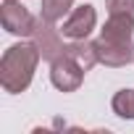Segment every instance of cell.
<instances>
[{
  "instance_id": "obj_8",
  "label": "cell",
  "mask_w": 134,
  "mask_h": 134,
  "mask_svg": "<svg viewBox=\"0 0 134 134\" xmlns=\"http://www.w3.org/2000/svg\"><path fill=\"white\" fill-rule=\"evenodd\" d=\"M66 53L74 55V58L82 63V69H84V71H90L95 63H100V60H97L95 42H87V40H71V45L66 47Z\"/></svg>"
},
{
  "instance_id": "obj_9",
  "label": "cell",
  "mask_w": 134,
  "mask_h": 134,
  "mask_svg": "<svg viewBox=\"0 0 134 134\" xmlns=\"http://www.w3.org/2000/svg\"><path fill=\"white\" fill-rule=\"evenodd\" d=\"M71 11H74V0H42V5H40V16L50 24H58Z\"/></svg>"
},
{
  "instance_id": "obj_2",
  "label": "cell",
  "mask_w": 134,
  "mask_h": 134,
  "mask_svg": "<svg viewBox=\"0 0 134 134\" xmlns=\"http://www.w3.org/2000/svg\"><path fill=\"white\" fill-rule=\"evenodd\" d=\"M84 69H82V63L74 58V55H60L50 63V82L55 90L60 92H76L84 82Z\"/></svg>"
},
{
  "instance_id": "obj_5",
  "label": "cell",
  "mask_w": 134,
  "mask_h": 134,
  "mask_svg": "<svg viewBox=\"0 0 134 134\" xmlns=\"http://www.w3.org/2000/svg\"><path fill=\"white\" fill-rule=\"evenodd\" d=\"M32 42L37 45L40 55H42L45 60H50V63H53L55 58L66 55V47H69V45H63V40H60L55 24L45 21L42 16H40V21H37V29H34V34H32Z\"/></svg>"
},
{
  "instance_id": "obj_11",
  "label": "cell",
  "mask_w": 134,
  "mask_h": 134,
  "mask_svg": "<svg viewBox=\"0 0 134 134\" xmlns=\"http://www.w3.org/2000/svg\"><path fill=\"white\" fill-rule=\"evenodd\" d=\"M108 16H118V13H134V0H105Z\"/></svg>"
},
{
  "instance_id": "obj_3",
  "label": "cell",
  "mask_w": 134,
  "mask_h": 134,
  "mask_svg": "<svg viewBox=\"0 0 134 134\" xmlns=\"http://www.w3.org/2000/svg\"><path fill=\"white\" fill-rule=\"evenodd\" d=\"M0 21H3V29L8 34L16 37H32L37 29V21L19 0H11V3H3V11H0Z\"/></svg>"
},
{
  "instance_id": "obj_4",
  "label": "cell",
  "mask_w": 134,
  "mask_h": 134,
  "mask_svg": "<svg viewBox=\"0 0 134 134\" xmlns=\"http://www.w3.org/2000/svg\"><path fill=\"white\" fill-rule=\"evenodd\" d=\"M95 50H97V60L103 66H110V69H121V66H129L134 60V42H118V40H105L97 37L95 40Z\"/></svg>"
},
{
  "instance_id": "obj_10",
  "label": "cell",
  "mask_w": 134,
  "mask_h": 134,
  "mask_svg": "<svg viewBox=\"0 0 134 134\" xmlns=\"http://www.w3.org/2000/svg\"><path fill=\"white\" fill-rule=\"evenodd\" d=\"M113 105V113L118 118H126V121H134V90H118L110 100Z\"/></svg>"
},
{
  "instance_id": "obj_7",
  "label": "cell",
  "mask_w": 134,
  "mask_h": 134,
  "mask_svg": "<svg viewBox=\"0 0 134 134\" xmlns=\"http://www.w3.org/2000/svg\"><path fill=\"white\" fill-rule=\"evenodd\" d=\"M134 34V13H118V16H108L100 37L105 40H118V42H126L131 40Z\"/></svg>"
},
{
  "instance_id": "obj_12",
  "label": "cell",
  "mask_w": 134,
  "mask_h": 134,
  "mask_svg": "<svg viewBox=\"0 0 134 134\" xmlns=\"http://www.w3.org/2000/svg\"><path fill=\"white\" fill-rule=\"evenodd\" d=\"M3 3H11V0H3Z\"/></svg>"
},
{
  "instance_id": "obj_6",
  "label": "cell",
  "mask_w": 134,
  "mask_h": 134,
  "mask_svg": "<svg viewBox=\"0 0 134 134\" xmlns=\"http://www.w3.org/2000/svg\"><path fill=\"white\" fill-rule=\"evenodd\" d=\"M95 24H97V11L90 3H84V5L74 8L69 16H66L60 32H63V37H69V40H87L90 32L95 29Z\"/></svg>"
},
{
  "instance_id": "obj_1",
  "label": "cell",
  "mask_w": 134,
  "mask_h": 134,
  "mask_svg": "<svg viewBox=\"0 0 134 134\" xmlns=\"http://www.w3.org/2000/svg\"><path fill=\"white\" fill-rule=\"evenodd\" d=\"M40 50L34 42H16L11 45L3 58H0V84H3L5 92L19 95L24 92L37 71V63H40Z\"/></svg>"
}]
</instances>
